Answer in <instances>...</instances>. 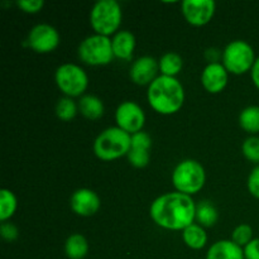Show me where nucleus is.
I'll return each instance as SVG.
<instances>
[{
  "instance_id": "nucleus-1",
  "label": "nucleus",
  "mask_w": 259,
  "mask_h": 259,
  "mask_svg": "<svg viewBox=\"0 0 259 259\" xmlns=\"http://www.w3.org/2000/svg\"><path fill=\"white\" fill-rule=\"evenodd\" d=\"M149 215L162 229L182 232L195 223L196 204L192 196L177 191L167 192L152 202Z\"/></svg>"
},
{
  "instance_id": "nucleus-2",
  "label": "nucleus",
  "mask_w": 259,
  "mask_h": 259,
  "mask_svg": "<svg viewBox=\"0 0 259 259\" xmlns=\"http://www.w3.org/2000/svg\"><path fill=\"white\" fill-rule=\"evenodd\" d=\"M149 106L161 115H172L181 110L185 103V89L176 77L159 75L147 90Z\"/></svg>"
},
{
  "instance_id": "nucleus-3",
  "label": "nucleus",
  "mask_w": 259,
  "mask_h": 259,
  "mask_svg": "<svg viewBox=\"0 0 259 259\" xmlns=\"http://www.w3.org/2000/svg\"><path fill=\"white\" fill-rule=\"evenodd\" d=\"M132 147V136L118 126L101 132L94 142V153L104 162H111L128 156Z\"/></svg>"
},
{
  "instance_id": "nucleus-4",
  "label": "nucleus",
  "mask_w": 259,
  "mask_h": 259,
  "mask_svg": "<svg viewBox=\"0 0 259 259\" xmlns=\"http://www.w3.org/2000/svg\"><path fill=\"white\" fill-rule=\"evenodd\" d=\"M206 182L204 166L196 159H184L172 172V185L177 192L192 196L199 194Z\"/></svg>"
},
{
  "instance_id": "nucleus-5",
  "label": "nucleus",
  "mask_w": 259,
  "mask_h": 259,
  "mask_svg": "<svg viewBox=\"0 0 259 259\" xmlns=\"http://www.w3.org/2000/svg\"><path fill=\"white\" fill-rule=\"evenodd\" d=\"M123 19L121 7L116 0H100L90 12V25L95 34L110 37L119 32Z\"/></svg>"
},
{
  "instance_id": "nucleus-6",
  "label": "nucleus",
  "mask_w": 259,
  "mask_h": 259,
  "mask_svg": "<svg viewBox=\"0 0 259 259\" xmlns=\"http://www.w3.org/2000/svg\"><path fill=\"white\" fill-rule=\"evenodd\" d=\"M255 52L252 46L243 39H235L225 46L222 53V63L233 75H244L250 72L254 65Z\"/></svg>"
},
{
  "instance_id": "nucleus-7",
  "label": "nucleus",
  "mask_w": 259,
  "mask_h": 259,
  "mask_svg": "<svg viewBox=\"0 0 259 259\" xmlns=\"http://www.w3.org/2000/svg\"><path fill=\"white\" fill-rule=\"evenodd\" d=\"M55 81L61 93L67 98H81L89 86V76L75 63H63L55 72Z\"/></svg>"
},
{
  "instance_id": "nucleus-8",
  "label": "nucleus",
  "mask_w": 259,
  "mask_h": 259,
  "mask_svg": "<svg viewBox=\"0 0 259 259\" xmlns=\"http://www.w3.org/2000/svg\"><path fill=\"white\" fill-rule=\"evenodd\" d=\"M78 58L89 66H106L114 60L111 38L93 34L81 40L78 46Z\"/></svg>"
},
{
  "instance_id": "nucleus-9",
  "label": "nucleus",
  "mask_w": 259,
  "mask_h": 259,
  "mask_svg": "<svg viewBox=\"0 0 259 259\" xmlns=\"http://www.w3.org/2000/svg\"><path fill=\"white\" fill-rule=\"evenodd\" d=\"M115 123L118 128L133 136L143 131L146 114L142 106L136 101H124L115 110Z\"/></svg>"
},
{
  "instance_id": "nucleus-10",
  "label": "nucleus",
  "mask_w": 259,
  "mask_h": 259,
  "mask_svg": "<svg viewBox=\"0 0 259 259\" xmlns=\"http://www.w3.org/2000/svg\"><path fill=\"white\" fill-rule=\"evenodd\" d=\"M61 37L58 30L51 24L40 23L30 29L27 38V45L34 52L45 55L51 53L60 46Z\"/></svg>"
},
{
  "instance_id": "nucleus-11",
  "label": "nucleus",
  "mask_w": 259,
  "mask_h": 259,
  "mask_svg": "<svg viewBox=\"0 0 259 259\" xmlns=\"http://www.w3.org/2000/svg\"><path fill=\"white\" fill-rule=\"evenodd\" d=\"M217 12L214 0H185L181 3V13L185 20L194 27L209 24Z\"/></svg>"
},
{
  "instance_id": "nucleus-12",
  "label": "nucleus",
  "mask_w": 259,
  "mask_h": 259,
  "mask_svg": "<svg viewBox=\"0 0 259 259\" xmlns=\"http://www.w3.org/2000/svg\"><path fill=\"white\" fill-rule=\"evenodd\" d=\"M158 61L151 56H142L137 58L129 70L131 80L138 86H149L158 77Z\"/></svg>"
},
{
  "instance_id": "nucleus-13",
  "label": "nucleus",
  "mask_w": 259,
  "mask_h": 259,
  "mask_svg": "<svg viewBox=\"0 0 259 259\" xmlns=\"http://www.w3.org/2000/svg\"><path fill=\"white\" fill-rule=\"evenodd\" d=\"M70 206L78 217L89 218L95 215L101 206V200L95 191L90 189H78L71 195Z\"/></svg>"
},
{
  "instance_id": "nucleus-14",
  "label": "nucleus",
  "mask_w": 259,
  "mask_h": 259,
  "mask_svg": "<svg viewBox=\"0 0 259 259\" xmlns=\"http://www.w3.org/2000/svg\"><path fill=\"white\" fill-rule=\"evenodd\" d=\"M229 81V72L222 62L207 63L201 73V85L207 93L220 94L225 90Z\"/></svg>"
},
{
  "instance_id": "nucleus-15",
  "label": "nucleus",
  "mask_w": 259,
  "mask_h": 259,
  "mask_svg": "<svg viewBox=\"0 0 259 259\" xmlns=\"http://www.w3.org/2000/svg\"><path fill=\"white\" fill-rule=\"evenodd\" d=\"M136 37L129 30H119L111 38V47H113L114 57L119 58V60H132L134 51H136Z\"/></svg>"
},
{
  "instance_id": "nucleus-16",
  "label": "nucleus",
  "mask_w": 259,
  "mask_h": 259,
  "mask_svg": "<svg viewBox=\"0 0 259 259\" xmlns=\"http://www.w3.org/2000/svg\"><path fill=\"white\" fill-rule=\"evenodd\" d=\"M206 259H245L244 249L232 239L218 240L207 250Z\"/></svg>"
},
{
  "instance_id": "nucleus-17",
  "label": "nucleus",
  "mask_w": 259,
  "mask_h": 259,
  "mask_svg": "<svg viewBox=\"0 0 259 259\" xmlns=\"http://www.w3.org/2000/svg\"><path fill=\"white\" fill-rule=\"evenodd\" d=\"M78 111L91 121H96L103 118L105 113V106L103 100L95 95H83L81 96L77 103Z\"/></svg>"
},
{
  "instance_id": "nucleus-18",
  "label": "nucleus",
  "mask_w": 259,
  "mask_h": 259,
  "mask_svg": "<svg viewBox=\"0 0 259 259\" xmlns=\"http://www.w3.org/2000/svg\"><path fill=\"white\" fill-rule=\"evenodd\" d=\"M182 240L190 249H202L207 243V234L205 232V228H202L197 223L189 225L186 229L182 230Z\"/></svg>"
},
{
  "instance_id": "nucleus-19",
  "label": "nucleus",
  "mask_w": 259,
  "mask_h": 259,
  "mask_svg": "<svg viewBox=\"0 0 259 259\" xmlns=\"http://www.w3.org/2000/svg\"><path fill=\"white\" fill-rule=\"evenodd\" d=\"M219 220V212L215 205L209 200H204L196 204V215L195 222L201 225L202 228H211Z\"/></svg>"
},
{
  "instance_id": "nucleus-20",
  "label": "nucleus",
  "mask_w": 259,
  "mask_h": 259,
  "mask_svg": "<svg viewBox=\"0 0 259 259\" xmlns=\"http://www.w3.org/2000/svg\"><path fill=\"white\" fill-rule=\"evenodd\" d=\"M65 253L68 259H83L89 253V242L83 235L71 234L65 242Z\"/></svg>"
},
{
  "instance_id": "nucleus-21",
  "label": "nucleus",
  "mask_w": 259,
  "mask_h": 259,
  "mask_svg": "<svg viewBox=\"0 0 259 259\" xmlns=\"http://www.w3.org/2000/svg\"><path fill=\"white\" fill-rule=\"evenodd\" d=\"M159 72L162 76L176 77L184 67V60L176 52H167L158 60Z\"/></svg>"
},
{
  "instance_id": "nucleus-22",
  "label": "nucleus",
  "mask_w": 259,
  "mask_h": 259,
  "mask_svg": "<svg viewBox=\"0 0 259 259\" xmlns=\"http://www.w3.org/2000/svg\"><path fill=\"white\" fill-rule=\"evenodd\" d=\"M239 125L247 133L255 136L259 133V106L250 105L239 114Z\"/></svg>"
},
{
  "instance_id": "nucleus-23",
  "label": "nucleus",
  "mask_w": 259,
  "mask_h": 259,
  "mask_svg": "<svg viewBox=\"0 0 259 259\" xmlns=\"http://www.w3.org/2000/svg\"><path fill=\"white\" fill-rule=\"evenodd\" d=\"M18 207V200L14 192L8 189L0 190V220L8 222L15 214Z\"/></svg>"
},
{
  "instance_id": "nucleus-24",
  "label": "nucleus",
  "mask_w": 259,
  "mask_h": 259,
  "mask_svg": "<svg viewBox=\"0 0 259 259\" xmlns=\"http://www.w3.org/2000/svg\"><path fill=\"white\" fill-rule=\"evenodd\" d=\"M56 115L60 120L62 121H71L78 113V105L77 103L73 101V99L67 98H61L60 100L56 104Z\"/></svg>"
},
{
  "instance_id": "nucleus-25",
  "label": "nucleus",
  "mask_w": 259,
  "mask_h": 259,
  "mask_svg": "<svg viewBox=\"0 0 259 259\" xmlns=\"http://www.w3.org/2000/svg\"><path fill=\"white\" fill-rule=\"evenodd\" d=\"M242 153L249 162L259 164V137L252 136L248 137L242 144Z\"/></svg>"
},
{
  "instance_id": "nucleus-26",
  "label": "nucleus",
  "mask_w": 259,
  "mask_h": 259,
  "mask_svg": "<svg viewBox=\"0 0 259 259\" xmlns=\"http://www.w3.org/2000/svg\"><path fill=\"white\" fill-rule=\"evenodd\" d=\"M253 239V228L249 224L238 225L232 233V240L242 248L249 244Z\"/></svg>"
},
{
  "instance_id": "nucleus-27",
  "label": "nucleus",
  "mask_w": 259,
  "mask_h": 259,
  "mask_svg": "<svg viewBox=\"0 0 259 259\" xmlns=\"http://www.w3.org/2000/svg\"><path fill=\"white\" fill-rule=\"evenodd\" d=\"M126 158H128L129 163L136 168H144L148 166L149 161H151V153L147 149L131 148Z\"/></svg>"
},
{
  "instance_id": "nucleus-28",
  "label": "nucleus",
  "mask_w": 259,
  "mask_h": 259,
  "mask_svg": "<svg viewBox=\"0 0 259 259\" xmlns=\"http://www.w3.org/2000/svg\"><path fill=\"white\" fill-rule=\"evenodd\" d=\"M152 147V138L146 132H138V133L132 136V147L131 148H139L151 151Z\"/></svg>"
},
{
  "instance_id": "nucleus-29",
  "label": "nucleus",
  "mask_w": 259,
  "mask_h": 259,
  "mask_svg": "<svg viewBox=\"0 0 259 259\" xmlns=\"http://www.w3.org/2000/svg\"><path fill=\"white\" fill-rule=\"evenodd\" d=\"M17 7L27 14H35L43 9L45 2L43 0H18Z\"/></svg>"
},
{
  "instance_id": "nucleus-30",
  "label": "nucleus",
  "mask_w": 259,
  "mask_h": 259,
  "mask_svg": "<svg viewBox=\"0 0 259 259\" xmlns=\"http://www.w3.org/2000/svg\"><path fill=\"white\" fill-rule=\"evenodd\" d=\"M247 187L249 194L259 200V164L250 171L249 176H248Z\"/></svg>"
},
{
  "instance_id": "nucleus-31",
  "label": "nucleus",
  "mask_w": 259,
  "mask_h": 259,
  "mask_svg": "<svg viewBox=\"0 0 259 259\" xmlns=\"http://www.w3.org/2000/svg\"><path fill=\"white\" fill-rule=\"evenodd\" d=\"M0 234H2L3 239L7 242H14L19 237V230L13 223L5 222L0 225Z\"/></svg>"
},
{
  "instance_id": "nucleus-32",
  "label": "nucleus",
  "mask_w": 259,
  "mask_h": 259,
  "mask_svg": "<svg viewBox=\"0 0 259 259\" xmlns=\"http://www.w3.org/2000/svg\"><path fill=\"white\" fill-rule=\"evenodd\" d=\"M243 249H244L245 259H259V238H254Z\"/></svg>"
},
{
  "instance_id": "nucleus-33",
  "label": "nucleus",
  "mask_w": 259,
  "mask_h": 259,
  "mask_svg": "<svg viewBox=\"0 0 259 259\" xmlns=\"http://www.w3.org/2000/svg\"><path fill=\"white\" fill-rule=\"evenodd\" d=\"M250 77H252L253 85L259 90V57H257L254 65H253L252 71H250Z\"/></svg>"
}]
</instances>
